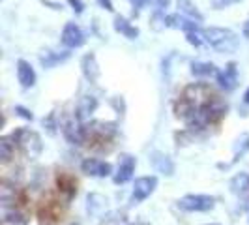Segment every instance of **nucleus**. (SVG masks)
Returning <instances> with one entry per match:
<instances>
[{
  "label": "nucleus",
  "mask_w": 249,
  "mask_h": 225,
  "mask_svg": "<svg viewBox=\"0 0 249 225\" xmlns=\"http://www.w3.org/2000/svg\"><path fill=\"white\" fill-rule=\"evenodd\" d=\"M202 32H204V39L219 53H234L238 49V45H240V39L231 28L208 26Z\"/></svg>",
  "instance_id": "f257e3e1"
},
{
  "label": "nucleus",
  "mask_w": 249,
  "mask_h": 225,
  "mask_svg": "<svg viewBox=\"0 0 249 225\" xmlns=\"http://www.w3.org/2000/svg\"><path fill=\"white\" fill-rule=\"evenodd\" d=\"M15 145L19 147V150L25 154L26 158H37L41 152V137L37 135L34 130L28 128H19L12 133Z\"/></svg>",
  "instance_id": "f03ea898"
},
{
  "label": "nucleus",
  "mask_w": 249,
  "mask_h": 225,
  "mask_svg": "<svg viewBox=\"0 0 249 225\" xmlns=\"http://www.w3.org/2000/svg\"><path fill=\"white\" fill-rule=\"evenodd\" d=\"M215 199L212 195H202V193H191V195H184L178 201V208L184 212H208L212 210Z\"/></svg>",
  "instance_id": "7ed1b4c3"
},
{
  "label": "nucleus",
  "mask_w": 249,
  "mask_h": 225,
  "mask_svg": "<svg viewBox=\"0 0 249 225\" xmlns=\"http://www.w3.org/2000/svg\"><path fill=\"white\" fill-rule=\"evenodd\" d=\"M116 133V126L111 122H100L94 120L85 126V135L87 141H109Z\"/></svg>",
  "instance_id": "20e7f679"
},
{
  "label": "nucleus",
  "mask_w": 249,
  "mask_h": 225,
  "mask_svg": "<svg viewBox=\"0 0 249 225\" xmlns=\"http://www.w3.org/2000/svg\"><path fill=\"white\" fill-rule=\"evenodd\" d=\"M158 188V178L156 176H141L135 180L133 184V193H131V203H142L144 199H148L154 193V189Z\"/></svg>",
  "instance_id": "39448f33"
},
{
  "label": "nucleus",
  "mask_w": 249,
  "mask_h": 225,
  "mask_svg": "<svg viewBox=\"0 0 249 225\" xmlns=\"http://www.w3.org/2000/svg\"><path fill=\"white\" fill-rule=\"evenodd\" d=\"M64 137L68 139L71 145H85L87 143V135H85V126L81 124L79 118H70L66 120L62 126Z\"/></svg>",
  "instance_id": "423d86ee"
},
{
  "label": "nucleus",
  "mask_w": 249,
  "mask_h": 225,
  "mask_svg": "<svg viewBox=\"0 0 249 225\" xmlns=\"http://www.w3.org/2000/svg\"><path fill=\"white\" fill-rule=\"evenodd\" d=\"M83 173L88 176H98V178H105V176L112 175V167L109 162H103L98 158H87L81 163Z\"/></svg>",
  "instance_id": "0eeeda50"
},
{
  "label": "nucleus",
  "mask_w": 249,
  "mask_h": 225,
  "mask_svg": "<svg viewBox=\"0 0 249 225\" xmlns=\"http://www.w3.org/2000/svg\"><path fill=\"white\" fill-rule=\"evenodd\" d=\"M135 167H137V160H135L133 156H129V154L122 156L120 162H118V167H116V173L112 175L114 184H125V182L133 176Z\"/></svg>",
  "instance_id": "6e6552de"
},
{
  "label": "nucleus",
  "mask_w": 249,
  "mask_h": 225,
  "mask_svg": "<svg viewBox=\"0 0 249 225\" xmlns=\"http://www.w3.org/2000/svg\"><path fill=\"white\" fill-rule=\"evenodd\" d=\"M62 43L68 49H77L85 43V34L75 23H68L62 30Z\"/></svg>",
  "instance_id": "1a4fd4ad"
},
{
  "label": "nucleus",
  "mask_w": 249,
  "mask_h": 225,
  "mask_svg": "<svg viewBox=\"0 0 249 225\" xmlns=\"http://www.w3.org/2000/svg\"><path fill=\"white\" fill-rule=\"evenodd\" d=\"M217 83L223 90H234L238 85V68L234 62H229L223 72L217 75Z\"/></svg>",
  "instance_id": "9d476101"
},
{
  "label": "nucleus",
  "mask_w": 249,
  "mask_h": 225,
  "mask_svg": "<svg viewBox=\"0 0 249 225\" xmlns=\"http://www.w3.org/2000/svg\"><path fill=\"white\" fill-rule=\"evenodd\" d=\"M165 26L178 28V30H184V32H191V30H197L199 28V23L187 19L186 15H182V13H173V15H167L165 17Z\"/></svg>",
  "instance_id": "9b49d317"
},
{
  "label": "nucleus",
  "mask_w": 249,
  "mask_h": 225,
  "mask_svg": "<svg viewBox=\"0 0 249 225\" xmlns=\"http://www.w3.org/2000/svg\"><path fill=\"white\" fill-rule=\"evenodd\" d=\"M17 79L23 88H32L36 85V72L26 60H19L17 62Z\"/></svg>",
  "instance_id": "f8f14e48"
},
{
  "label": "nucleus",
  "mask_w": 249,
  "mask_h": 225,
  "mask_svg": "<svg viewBox=\"0 0 249 225\" xmlns=\"http://www.w3.org/2000/svg\"><path fill=\"white\" fill-rule=\"evenodd\" d=\"M150 162H152L154 169L158 173H163V175H169V176L175 173V163H173V160L167 154H163V152H154L150 156Z\"/></svg>",
  "instance_id": "ddd939ff"
},
{
  "label": "nucleus",
  "mask_w": 249,
  "mask_h": 225,
  "mask_svg": "<svg viewBox=\"0 0 249 225\" xmlns=\"http://www.w3.org/2000/svg\"><path fill=\"white\" fill-rule=\"evenodd\" d=\"M83 74L87 77L90 83H98L100 81V66H98V60H96V55L94 53H90L87 55L85 58H83Z\"/></svg>",
  "instance_id": "4468645a"
},
{
  "label": "nucleus",
  "mask_w": 249,
  "mask_h": 225,
  "mask_svg": "<svg viewBox=\"0 0 249 225\" xmlns=\"http://www.w3.org/2000/svg\"><path fill=\"white\" fill-rule=\"evenodd\" d=\"M70 58V51H43L39 55V62L43 68H54L56 64Z\"/></svg>",
  "instance_id": "2eb2a0df"
},
{
  "label": "nucleus",
  "mask_w": 249,
  "mask_h": 225,
  "mask_svg": "<svg viewBox=\"0 0 249 225\" xmlns=\"http://www.w3.org/2000/svg\"><path fill=\"white\" fill-rule=\"evenodd\" d=\"M114 30L116 32H120L122 36H125L127 39H135L139 38V28L137 26H133L125 17H120V15H116L114 17Z\"/></svg>",
  "instance_id": "dca6fc26"
},
{
  "label": "nucleus",
  "mask_w": 249,
  "mask_h": 225,
  "mask_svg": "<svg viewBox=\"0 0 249 225\" xmlns=\"http://www.w3.org/2000/svg\"><path fill=\"white\" fill-rule=\"evenodd\" d=\"M96 107H98V100L94 96H83L79 101V107H77V118L79 120L90 118V114L96 111Z\"/></svg>",
  "instance_id": "f3484780"
},
{
  "label": "nucleus",
  "mask_w": 249,
  "mask_h": 225,
  "mask_svg": "<svg viewBox=\"0 0 249 225\" xmlns=\"http://www.w3.org/2000/svg\"><path fill=\"white\" fill-rule=\"evenodd\" d=\"M178 10L182 15H186L187 19L195 21V23H202V13L197 10V6L191 2V0H178Z\"/></svg>",
  "instance_id": "a211bd4d"
},
{
  "label": "nucleus",
  "mask_w": 249,
  "mask_h": 225,
  "mask_svg": "<svg viewBox=\"0 0 249 225\" xmlns=\"http://www.w3.org/2000/svg\"><path fill=\"white\" fill-rule=\"evenodd\" d=\"M231 191L234 195H246L249 193V175L248 173H238L231 180Z\"/></svg>",
  "instance_id": "6ab92c4d"
},
{
  "label": "nucleus",
  "mask_w": 249,
  "mask_h": 225,
  "mask_svg": "<svg viewBox=\"0 0 249 225\" xmlns=\"http://www.w3.org/2000/svg\"><path fill=\"white\" fill-rule=\"evenodd\" d=\"M191 74L195 77H217L219 72L212 62H193L191 64Z\"/></svg>",
  "instance_id": "aec40b11"
},
{
  "label": "nucleus",
  "mask_w": 249,
  "mask_h": 225,
  "mask_svg": "<svg viewBox=\"0 0 249 225\" xmlns=\"http://www.w3.org/2000/svg\"><path fill=\"white\" fill-rule=\"evenodd\" d=\"M26 218L19 210H8V208H2V225H26Z\"/></svg>",
  "instance_id": "412c9836"
},
{
  "label": "nucleus",
  "mask_w": 249,
  "mask_h": 225,
  "mask_svg": "<svg viewBox=\"0 0 249 225\" xmlns=\"http://www.w3.org/2000/svg\"><path fill=\"white\" fill-rule=\"evenodd\" d=\"M15 141L13 137H2L0 139V162L2 163H8L13 158V152H15Z\"/></svg>",
  "instance_id": "4be33fe9"
},
{
  "label": "nucleus",
  "mask_w": 249,
  "mask_h": 225,
  "mask_svg": "<svg viewBox=\"0 0 249 225\" xmlns=\"http://www.w3.org/2000/svg\"><path fill=\"white\" fill-rule=\"evenodd\" d=\"M0 203H2V208H8L10 205L15 203V189L12 186H8L6 182L0 188Z\"/></svg>",
  "instance_id": "5701e85b"
},
{
  "label": "nucleus",
  "mask_w": 249,
  "mask_h": 225,
  "mask_svg": "<svg viewBox=\"0 0 249 225\" xmlns=\"http://www.w3.org/2000/svg\"><path fill=\"white\" fill-rule=\"evenodd\" d=\"M249 150V135H242L234 145V160H238L240 156H244Z\"/></svg>",
  "instance_id": "b1692460"
},
{
  "label": "nucleus",
  "mask_w": 249,
  "mask_h": 225,
  "mask_svg": "<svg viewBox=\"0 0 249 225\" xmlns=\"http://www.w3.org/2000/svg\"><path fill=\"white\" fill-rule=\"evenodd\" d=\"M186 38H187V41H189L191 45H195V47H200L202 41H206V39H204V32H200L199 28H197V30H191V32H186Z\"/></svg>",
  "instance_id": "393cba45"
},
{
  "label": "nucleus",
  "mask_w": 249,
  "mask_h": 225,
  "mask_svg": "<svg viewBox=\"0 0 249 225\" xmlns=\"http://www.w3.org/2000/svg\"><path fill=\"white\" fill-rule=\"evenodd\" d=\"M238 2H242V0H212V8L213 10H225V8L238 4Z\"/></svg>",
  "instance_id": "a878e982"
},
{
  "label": "nucleus",
  "mask_w": 249,
  "mask_h": 225,
  "mask_svg": "<svg viewBox=\"0 0 249 225\" xmlns=\"http://www.w3.org/2000/svg\"><path fill=\"white\" fill-rule=\"evenodd\" d=\"M154 2V6L160 10V12H165L169 6H171V0H152Z\"/></svg>",
  "instance_id": "bb28decb"
},
{
  "label": "nucleus",
  "mask_w": 249,
  "mask_h": 225,
  "mask_svg": "<svg viewBox=\"0 0 249 225\" xmlns=\"http://www.w3.org/2000/svg\"><path fill=\"white\" fill-rule=\"evenodd\" d=\"M70 4H71V8H73L75 13H83V10H85V4L81 2V0H68Z\"/></svg>",
  "instance_id": "cd10ccee"
},
{
  "label": "nucleus",
  "mask_w": 249,
  "mask_h": 225,
  "mask_svg": "<svg viewBox=\"0 0 249 225\" xmlns=\"http://www.w3.org/2000/svg\"><path fill=\"white\" fill-rule=\"evenodd\" d=\"M15 111L19 112V114H21L23 118H26V120H32V118H34V116H32V112L26 111L25 107H19V105H17V107H15Z\"/></svg>",
  "instance_id": "c85d7f7f"
},
{
  "label": "nucleus",
  "mask_w": 249,
  "mask_h": 225,
  "mask_svg": "<svg viewBox=\"0 0 249 225\" xmlns=\"http://www.w3.org/2000/svg\"><path fill=\"white\" fill-rule=\"evenodd\" d=\"M98 2H100L101 8H105L107 12H112V10H114V8H112V2H111V0H98Z\"/></svg>",
  "instance_id": "c756f323"
},
{
  "label": "nucleus",
  "mask_w": 249,
  "mask_h": 225,
  "mask_svg": "<svg viewBox=\"0 0 249 225\" xmlns=\"http://www.w3.org/2000/svg\"><path fill=\"white\" fill-rule=\"evenodd\" d=\"M131 2V6L135 8V10H141L142 6H144V0H129Z\"/></svg>",
  "instance_id": "7c9ffc66"
},
{
  "label": "nucleus",
  "mask_w": 249,
  "mask_h": 225,
  "mask_svg": "<svg viewBox=\"0 0 249 225\" xmlns=\"http://www.w3.org/2000/svg\"><path fill=\"white\" fill-rule=\"evenodd\" d=\"M244 36L249 39V19L246 21V23H244Z\"/></svg>",
  "instance_id": "2f4dec72"
},
{
  "label": "nucleus",
  "mask_w": 249,
  "mask_h": 225,
  "mask_svg": "<svg viewBox=\"0 0 249 225\" xmlns=\"http://www.w3.org/2000/svg\"><path fill=\"white\" fill-rule=\"evenodd\" d=\"M244 101H246V103L249 105V88L246 90V94H244Z\"/></svg>",
  "instance_id": "473e14b6"
},
{
  "label": "nucleus",
  "mask_w": 249,
  "mask_h": 225,
  "mask_svg": "<svg viewBox=\"0 0 249 225\" xmlns=\"http://www.w3.org/2000/svg\"><path fill=\"white\" fill-rule=\"evenodd\" d=\"M73 225H77V224H73Z\"/></svg>",
  "instance_id": "72a5a7b5"
}]
</instances>
